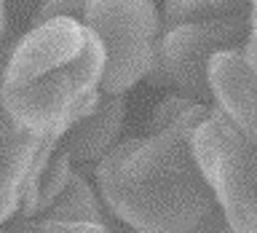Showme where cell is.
Wrapping results in <instances>:
<instances>
[{"instance_id": "obj_11", "label": "cell", "mask_w": 257, "mask_h": 233, "mask_svg": "<svg viewBox=\"0 0 257 233\" xmlns=\"http://www.w3.org/2000/svg\"><path fill=\"white\" fill-rule=\"evenodd\" d=\"M86 3L88 0H40V6L32 14V27L43 24V22H51V19L80 22L83 19V11H86Z\"/></svg>"}, {"instance_id": "obj_9", "label": "cell", "mask_w": 257, "mask_h": 233, "mask_svg": "<svg viewBox=\"0 0 257 233\" xmlns=\"http://www.w3.org/2000/svg\"><path fill=\"white\" fill-rule=\"evenodd\" d=\"M40 217L48 220H70V222H96L104 225L102 214V201L96 198V193L91 190V185L86 182V177L72 169L67 185L62 188V193L54 198V204L46 209Z\"/></svg>"}, {"instance_id": "obj_8", "label": "cell", "mask_w": 257, "mask_h": 233, "mask_svg": "<svg viewBox=\"0 0 257 233\" xmlns=\"http://www.w3.org/2000/svg\"><path fill=\"white\" fill-rule=\"evenodd\" d=\"M126 118L123 96H99L96 107L88 115L78 118L67 132L59 137V150L72 161V166H88L104 158L115 148L118 134Z\"/></svg>"}, {"instance_id": "obj_7", "label": "cell", "mask_w": 257, "mask_h": 233, "mask_svg": "<svg viewBox=\"0 0 257 233\" xmlns=\"http://www.w3.org/2000/svg\"><path fill=\"white\" fill-rule=\"evenodd\" d=\"M6 48L0 51V67ZM59 145V137H38L24 132L6 115L0 104V225L16 217L35 166Z\"/></svg>"}, {"instance_id": "obj_1", "label": "cell", "mask_w": 257, "mask_h": 233, "mask_svg": "<svg viewBox=\"0 0 257 233\" xmlns=\"http://www.w3.org/2000/svg\"><path fill=\"white\" fill-rule=\"evenodd\" d=\"M209 110L196 104L148 137L115 142L96 161L102 204L134 233H217L225 225L190 150L193 129Z\"/></svg>"}, {"instance_id": "obj_5", "label": "cell", "mask_w": 257, "mask_h": 233, "mask_svg": "<svg viewBox=\"0 0 257 233\" xmlns=\"http://www.w3.org/2000/svg\"><path fill=\"white\" fill-rule=\"evenodd\" d=\"M254 32V19H185L161 27L150 83L174 86L182 96L209 104L206 62L225 48H241Z\"/></svg>"}, {"instance_id": "obj_4", "label": "cell", "mask_w": 257, "mask_h": 233, "mask_svg": "<svg viewBox=\"0 0 257 233\" xmlns=\"http://www.w3.org/2000/svg\"><path fill=\"white\" fill-rule=\"evenodd\" d=\"M80 24L104 51L102 96H123L150 72L161 40V11L153 0H88Z\"/></svg>"}, {"instance_id": "obj_14", "label": "cell", "mask_w": 257, "mask_h": 233, "mask_svg": "<svg viewBox=\"0 0 257 233\" xmlns=\"http://www.w3.org/2000/svg\"><path fill=\"white\" fill-rule=\"evenodd\" d=\"M252 3H254V0H252Z\"/></svg>"}, {"instance_id": "obj_10", "label": "cell", "mask_w": 257, "mask_h": 233, "mask_svg": "<svg viewBox=\"0 0 257 233\" xmlns=\"http://www.w3.org/2000/svg\"><path fill=\"white\" fill-rule=\"evenodd\" d=\"M6 233H112V230L107 225H96V222H70V220H48V217L22 220V217H16V222Z\"/></svg>"}, {"instance_id": "obj_12", "label": "cell", "mask_w": 257, "mask_h": 233, "mask_svg": "<svg viewBox=\"0 0 257 233\" xmlns=\"http://www.w3.org/2000/svg\"><path fill=\"white\" fill-rule=\"evenodd\" d=\"M8 32V8H6V0H0V43H3Z\"/></svg>"}, {"instance_id": "obj_13", "label": "cell", "mask_w": 257, "mask_h": 233, "mask_svg": "<svg viewBox=\"0 0 257 233\" xmlns=\"http://www.w3.org/2000/svg\"><path fill=\"white\" fill-rule=\"evenodd\" d=\"M217 233H233V230L228 228V225H222V228H220V230H217Z\"/></svg>"}, {"instance_id": "obj_3", "label": "cell", "mask_w": 257, "mask_h": 233, "mask_svg": "<svg viewBox=\"0 0 257 233\" xmlns=\"http://www.w3.org/2000/svg\"><path fill=\"white\" fill-rule=\"evenodd\" d=\"M190 150L201 177L220 206L225 225L233 233H257L254 140L212 107L209 115L193 129Z\"/></svg>"}, {"instance_id": "obj_6", "label": "cell", "mask_w": 257, "mask_h": 233, "mask_svg": "<svg viewBox=\"0 0 257 233\" xmlns=\"http://www.w3.org/2000/svg\"><path fill=\"white\" fill-rule=\"evenodd\" d=\"M254 32L241 48H225L206 62V91L212 107L230 118L246 137L257 140L254 124Z\"/></svg>"}, {"instance_id": "obj_2", "label": "cell", "mask_w": 257, "mask_h": 233, "mask_svg": "<svg viewBox=\"0 0 257 233\" xmlns=\"http://www.w3.org/2000/svg\"><path fill=\"white\" fill-rule=\"evenodd\" d=\"M104 51L99 38L75 19L30 27L6 48L0 104L24 132L62 137L99 102Z\"/></svg>"}]
</instances>
